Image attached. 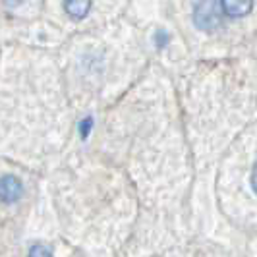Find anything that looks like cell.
<instances>
[{
  "label": "cell",
  "instance_id": "cell-3",
  "mask_svg": "<svg viewBox=\"0 0 257 257\" xmlns=\"http://www.w3.org/2000/svg\"><path fill=\"white\" fill-rule=\"evenodd\" d=\"M220 8L228 18H244L251 12L253 0H220Z\"/></svg>",
  "mask_w": 257,
  "mask_h": 257
},
{
  "label": "cell",
  "instance_id": "cell-2",
  "mask_svg": "<svg viewBox=\"0 0 257 257\" xmlns=\"http://www.w3.org/2000/svg\"><path fill=\"white\" fill-rule=\"evenodd\" d=\"M26 195V188L24 182L18 176L6 174L0 178V203L4 205H16L18 201H22Z\"/></svg>",
  "mask_w": 257,
  "mask_h": 257
},
{
  "label": "cell",
  "instance_id": "cell-9",
  "mask_svg": "<svg viewBox=\"0 0 257 257\" xmlns=\"http://www.w3.org/2000/svg\"><path fill=\"white\" fill-rule=\"evenodd\" d=\"M4 2H6L8 6H20V4L24 2V0H4Z\"/></svg>",
  "mask_w": 257,
  "mask_h": 257
},
{
  "label": "cell",
  "instance_id": "cell-8",
  "mask_svg": "<svg viewBox=\"0 0 257 257\" xmlns=\"http://www.w3.org/2000/svg\"><path fill=\"white\" fill-rule=\"evenodd\" d=\"M251 190L257 193V163H255V167H253V170H251Z\"/></svg>",
  "mask_w": 257,
  "mask_h": 257
},
{
  "label": "cell",
  "instance_id": "cell-6",
  "mask_svg": "<svg viewBox=\"0 0 257 257\" xmlns=\"http://www.w3.org/2000/svg\"><path fill=\"white\" fill-rule=\"evenodd\" d=\"M91 130H93V118L87 116V118H83L79 122V136H81V140H87L89 138Z\"/></svg>",
  "mask_w": 257,
  "mask_h": 257
},
{
  "label": "cell",
  "instance_id": "cell-1",
  "mask_svg": "<svg viewBox=\"0 0 257 257\" xmlns=\"http://www.w3.org/2000/svg\"><path fill=\"white\" fill-rule=\"evenodd\" d=\"M193 26L201 31H215L220 26V14L215 0H199L193 6Z\"/></svg>",
  "mask_w": 257,
  "mask_h": 257
},
{
  "label": "cell",
  "instance_id": "cell-4",
  "mask_svg": "<svg viewBox=\"0 0 257 257\" xmlns=\"http://www.w3.org/2000/svg\"><path fill=\"white\" fill-rule=\"evenodd\" d=\"M91 2L93 0H62V6L72 20H83L89 14Z\"/></svg>",
  "mask_w": 257,
  "mask_h": 257
},
{
  "label": "cell",
  "instance_id": "cell-7",
  "mask_svg": "<svg viewBox=\"0 0 257 257\" xmlns=\"http://www.w3.org/2000/svg\"><path fill=\"white\" fill-rule=\"evenodd\" d=\"M153 39H155L157 49H165L168 43H170V37H168V33H165V31H157Z\"/></svg>",
  "mask_w": 257,
  "mask_h": 257
},
{
  "label": "cell",
  "instance_id": "cell-5",
  "mask_svg": "<svg viewBox=\"0 0 257 257\" xmlns=\"http://www.w3.org/2000/svg\"><path fill=\"white\" fill-rule=\"evenodd\" d=\"M27 257H54L52 249L43 242H33L27 249Z\"/></svg>",
  "mask_w": 257,
  "mask_h": 257
}]
</instances>
